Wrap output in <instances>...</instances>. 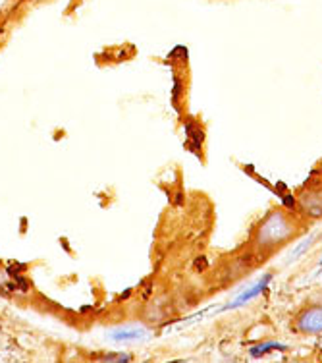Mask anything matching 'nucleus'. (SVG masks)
Returning <instances> with one entry per match:
<instances>
[{
	"instance_id": "nucleus-2",
	"label": "nucleus",
	"mask_w": 322,
	"mask_h": 363,
	"mask_svg": "<svg viewBox=\"0 0 322 363\" xmlns=\"http://www.w3.org/2000/svg\"><path fill=\"white\" fill-rule=\"evenodd\" d=\"M295 213L307 224L322 220V182L309 184L295 196Z\"/></svg>"
},
{
	"instance_id": "nucleus-7",
	"label": "nucleus",
	"mask_w": 322,
	"mask_h": 363,
	"mask_svg": "<svg viewBox=\"0 0 322 363\" xmlns=\"http://www.w3.org/2000/svg\"><path fill=\"white\" fill-rule=\"evenodd\" d=\"M318 265H321V267H322V257H321V261H318Z\"/></svg>"
},
{
	"instance_id": "nucleus-5",
	"label": "nucleus",
	"mask_w": 322,
	"mask_h": 363,
	"mask_svg": "<svg viewBox=\"0 0 322 363\" xmlns=\"http://www.w3.org/2000/svg\"><path fill=\"white\" fill-rule=\"evenodd\" d=\"M289 348L287 344L278 342V340H263V342L255 344L249 348V356L251 357H263L266 354H272V352H286Z\"/></svg>"
},
{
	"instance_id": "nucleus-1",
	"label": "nucleus",
	"mask_w": 322,
	"mask_h": 363,
	"mask_svg": "<svg viewBox=\"0 0 322 363\" xmlns=\"http://www.w3.org/2000/svg\"><path fill=\"white\" fill-rule=\"evenodd\" d=\"M305 228L307 223L295 211H287L286 207L276 205L255 223L249 234V247L259 257H270L295 242Z\"/></svg>"
},
{
	"instance_id": "nucleus-3",
	"label": "nucleus",
	"mask_w": 322,
	"mask_h": 363,
	"mask_svg": "<svg viewBox=\"0 0 322 363\" xmlns=\"http://www.w3.org/2000/svg\"><path fill=\"white\" fill-rule=\"evenodd\" d=\"M292 330L299 336L322 335V301L305 303L292 317Z\"/></svg>"
},
{
	"instance_id": "nucleus-4",
	"label": "nucleus",
	"mask_w": 322,
	"mask_h": 363,
	"mask_svg": "<svg viewBox=\"0 0 322 363\" xmlns=\"http://www.w3.org/2000/svg\"><path fill=\"white\" fill-rule=\"evenodd\" d=\"M272 282V272H266V274H263L253 286H249L247 290H243V292L239 294L236 300L231 301L230 306H226L224 309H238V308H243V306H247V303H251L253 300H257L260 294L266 292V288H268V284Z\"/></svg>"
},
{
	"instance_id": "nucleus-6",
	"label": "nucleus",
	"mask_w": 322,
	"mask_h": 363,
	"mask_svg": "<svg viewBox=\"0 0 322 363\" xmlns=\"http://www.w3.org/2000/svg\"><path fill=\"white\" fill-rule=\"evenodd\" d=\"M143 319L149 323V325H159L166 319V313L162 311V303L161 301H153V303H149L147 309H145V313H143Z\"/></svg>"
}]
</instances>
